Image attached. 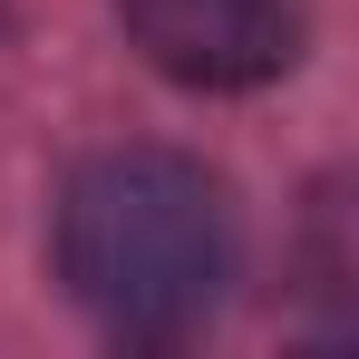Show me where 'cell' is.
<instances>
[{
    "label": "cell",
    "instance_id": "1",
    "mask_svg": "<svg viewBox=\"0 0 359 359\" xmlns=\"http://www.w3.org/2000/svg\"><path fill=\"white\" fill-rule=\"evenodd\" d=\"M59 272L107 330L175 340L233 282V204L175 146L88 156L59 194Z\"/></svg>",
    "mask_w": 359,
    "mask_h": 359
},
{
    "label": "cell",
    "instance_id": "2",
    "mask_svg": "<svg viewBox=\"0 0 359 359\" xmlns=\"http://www.w3.org/2000/svg\"><path fill=\"white\" fill-rule=\"evenodd\" d=\"M117 20L175 88H262L301 59L292 0H117Z\"/></svg>",
    "mask_w": 359,
    "mask_h": 359
}]
</instances>
